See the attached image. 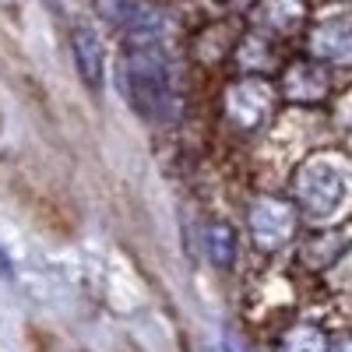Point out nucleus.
<instances>
[{
    "instance_id": "39448f33",
    "label": "nucleus",
    "mask_w": 352,
    "mask_h": 352,
    "mask_svg": "<svg viewBox=\"0 0 352 352\" xmlns=\"http://www.w3.org/2000/svg\"><path fill=\"white\" fill-rule=\"evenodd\" d=\"M338 352H352V342H345V345H342V349H338Z\"/></svg>"
},
{
    "instance_id": "7ed1b4c3",
    "label": "nucleus",
    "mask_w": 352,
    "mask_h": 352,
    "mask_svg": "<svg viewBox=\"0 0 352 352\" xmlns=\"http://www.w3.org/2000/svg\"><path fill=\"white\" fill-rule=\"evenodd\" d=\"M317 50L331 60H352V32H342V25H328L317 36Z\"/></svg>"
},
{
    "instance_id": "20e7f679",
    "label": "nucleus",
    "mask_w": 352,
    "mask_h": 352,
    "mask_svg": "<svg viewBox=\"0 0 352 352\" xmlns=\"http://www.w3.org/2000/svg\"><path fill=\"white\" fill-rule=\"evenodd\" d=\"M282 352H328V342L317 328L303 324V328H292L282 342Z\"/></svg>"
},
{
    "instance_id": "f03ea898",
    "label": "nucleus",
    "mask_w": 352,
    "mask_h": 352,
    "mask_svg": "<svg viewBox=\"0 0 352 352\" xmlns=\"http://www.w3.org/2000/svg\"><path fill=\"white\" fill-rule=\"evenodd\" d=\"M71 50H74V67L81 74V81L92 88H102V67H106V50L102 39L92 25H78L71 36Z\"/></svg>"
},
{
    "instance_id": "f257e3e1",
    "label": "nucleus",
    "mask_w": 352,
    "mask_h": 352,
    "mask_svg": "<svg viewBox=\"0 0 352 352\" xmlns=\"http://www.w3.org/2000/svg\"><path fill=\"white\" fill-rule=\"evenodd\" d=\"M342 176L324 166V162H314L307 166L300 176H296V194H300V204L310 212V215H331L342 201Z\"/></svg>"
}]
</instances>
